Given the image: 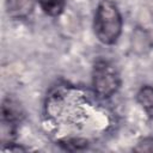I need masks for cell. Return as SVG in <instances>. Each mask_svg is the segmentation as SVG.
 <instances>
[{"label": "cell", "mask_w": 153, "mask_h": 153, "mask_svg": "<svg viewBox=\"0 0 153 153\" xmlns=\"http://www.w3.org/2000/svg\"><path fill=\"white\" fill-rule=\"evenodd\" d=\"M122 30V18L116 5L110 0H103L98 5L94 17V32L104 44L117 41Z\"/></svg>", "instance_id": "obj_1"}, {"label": "cell", "mask_w": 153, "mask_h": 153, "mask_svg": "<svg viewBox=\"0 0 153 153\" xmlns=\"http://www.w3.org/2000/svg\"><path fill=\"white\" fill-rule=\"evenodd\" d=\"M120 86V76L116 68L108 61H98L93 68V87L98 96L108 98Z\"/></svg>", "instance_id": "obj_2"}, {"label": "cell", "mask_w": 153, "mask_h": 153, "mask_svg": "<svg viewBox=\"0 0 153 153\" xmlns=\"http://www.w3.org/2000/svg\"><path fill=\"white\" fill-rule=\"evenodd\" d=\"M6 4L10 16L14 18L27 17L35 7V0H6Z\"/></svg>", "instance_id": "obj_3"}, {"label": "cell", "mask_w": 153, "mask_h": 153, "mask_svg": "<svg viewBox=\"0 0 153 153\" xmlns=\"http://www.w3.org/2000/svg\"><path fill=\"white\" fill-rule=\"evenodd\" d=\"M137 100L146 110V112L153 117V87L143 86L137 93Z\"/></svg>", "instance_id": "obj_4"}, {"label": "cell", "mask_w": 153, "mask_h": 153, "mask_svg": "<svg viewBox=\"0 0 153 153\" xmlns=\"http://www.w3.org/2000/svg\"><path fill=\"white\" fill-rule=\"evenodd\" d=\"M42 10L49 16H59L63 7L65 0H38Z\"/></svg>", "instance_id": "obj_5"}, {"label": "cell", "mask_w": 153, "mask_h": 153, "mask_svg": "<svg viewBox=\"0 0 153 153\" xmlns=\"http://www.w3.org/2000/svg\"><path fill=\"white\" fill-rule=\"evenodd\" d=\"M135 151H139V152H153V139H143L137 145Z\"/></svg>", "instance_id": "obj_6"}]
</instances>
